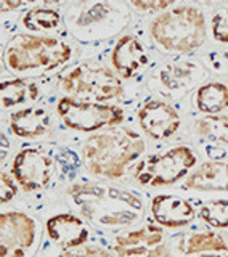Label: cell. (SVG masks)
Segmentation results:
<instances>
[{"label": "cell", "mask_w": 228, "mask_h": 257, "mask_svg": "<svg viewBox=\"0 0 228 257\" xmlns=\"http://www.w3.org/2000/svg\"><path fill=\"white\" fill-rule=\"evenodd\" d=\"M16 183L13 182V179L7 172H2V185H0V201L2 204H7L8 201H12L16 195Z\"/></svg>", "instance_id": "4316f807"}, {"label": "cell", "mask_w": 228, "mask_h": 257, "mask_svg": "<svg viewBox=\"0 0 228 257\" xmlns=\"http://www.w3.org/2000/svg\"><path fill=\"white\" fill-rule=\"evenodd\" d=\"M150 58L142 42L134 36H124L118 40L111 53V64L124 79H132L145 69Z\"/></svg>", "instance_id": "5bb4252c"}, {"label": "cell", "mask_w": 228, "mask_h": 257, "mask_svg": "<svg viewBox=\"0 0 228 257\" xmlns=\"http://www.w3.org/2000/svg\"><path fill=\"white\" fill-rule=\"evenodd\" d=\"M72 58V47L58 37L18 34L4 48V61L13 72L53 71Z\"/></svg>", "instance_id": "3957f363"}, {"label": "cell", "mask_w": 228, "mask_h": 257, "mask_svg": "<svg viewBox=\"0 0 228 257\" xmlns=\"http://www.w3.org/2000/svg\"><path fill=\"white\" fill-rule=\"evenodd\" d=\"M39 238V225L28 214L10 211L0 215V257H32Z\"/></svg>", "instance_id": "9c48e42d"}, {"label": "cell", "mask_w": 228, "mask_h": 257, "mask_svg": "<svg viewBox=\"0 0 228 257\" xmlns=\"http://www.w3.org/2000/svg\"><path fill=\"white\" fill-rule=\"evenodd\" d=\"M21 5H23L21 2H2V12L15 10V8H20Z\"/></svg>", "instance_id": "f1b7e54d"}, {"label": "cell", "mask_w": 228, "mask_h": 257, "mask_svg": "<svg viewBox=\"0 0 228 257\" xmlns=\"http://www.w3.org/2000/svg\"><path fill=\"white\" fill-rule=\"evenodd\" d=\"M161 82L170 92H183L196 77L194 64H169L161 71Z\"/></svg>", "instance_id": "ffe728a7"}, {"label": "cell", "mask_w": 228, "mask_h": 257, "mask_svg": "<svg viewBox=\"0 0 228 257\" xmlns=\"http://www.w3.org/2000/svg\"><path fill=\"white\" fill-rule=\"evenodd\" d=\"M143 151L145 142L140 135L118 127L90 137L82 148V156L88 172L103 179H119Z\"/></svg>", "instance_id": "7a4b0ae2"}, {"label": "cell", "mask_w": 228, "mask_h": 257, "mask_svg": "<svg viewBox=\"0 0 228 257\" xmlns=\"http://www.w3.org/2000/svg\"><path fill=\"white\" fill-rule=\"evenodd\" d=\"M61 90L79 98H92L96 101H108L118 98L124 92L121 79L101 64L84 63L71 69L61 79Z\"/></svg>", "instance_id": "8992f818"}, {"label": "cell", "mask_w": 228, "mask_h": 257, "mask_svg": "<svg viewBox=\"0 0 228 257\" xmlns=\"http://www.w3.org/2000/svg\"><path fill=\"white\" fill-rule=\"evenodd\" d=\"M196 132L210 142L228 145V116H207L196 120Z\"/></svg>", "instance_id": "603a6c76"}, {"label": "cell", "mask_w": 228, "mask_h": 257, "mask_svg": "<svg viewBox=\"0 0 228 257\" xmlns=\"http://www.w3.org/2000/svg\"><path fill=\"white\" fill-rule=\"evenodd\" d=\"M138 122L151 139L166 140L180 127V114L170 104L161 100H151L138 111Z\"/></svg>", "instance_id": "7c38bea8"}, {"label": "cell", "mask_w": 228, "mask_h": 257, "mask_svg": "<svg viewBox=\"0 0 228 257\" xmlns=\"http://www.w3.org/2000/svg\"><path fill=\"white\" fill-rule=\"evenodd\" d=\"M151 36L166 52L191 53L204 44V15L194 7L170 8L151 23Z\"/></svg>", "instance_id": "277c9868"}, {"label": "cell", "mask_w": 228, "mask_h": 257, "mask_svg": "<svg viewBox=\"0 0 228 257\" xmlns=\"http://www.w3.org/2000/svg\"><path fill=\"white\" fill-rule=\"evenodd\" d=\"M60 13L52 8L36 7L23 18V26L29 31H52L60 24Z\"/></svg>", "instance_id": "7402d4cb"}, {"label": "cell", "mask_w": 228, "mask_h": 257, "mask_svg": "<svg viewBox=\"0 0 228 257\" xmlns=\"http://www.w3.org/2000/svg\"><path fill=\"white\" fill-rule=\"evenodd\" d=\"M129 15L119 4L92 2L76 4L69 8L68 26L80 40H103L126 26Z\"/></svg>", "instance_id": "5b68a950"}, {"label": "cell", "mask_w": 228, "mask_h": 257, "mask_svg": "<svg viewBox=\"0 0 228 257\" xmlns=\"http://www.w3.org/2000/svg\"><path fill=\"white\" fill-rule=\"evenodd\" d=\"M112 251L118 257H172L164 231L154 225L119 233L112 239Z\"/></svg>", "instance_id": "8fae6325"}, {"label": "cell", "mask_w": 228, "mask_h": 257, "mask_svg": "<svg viewBox=\"0 0 228 257\" xmlns=\"http://www.w3.org/2000/svg\"><path fill=\"white\" fill-rule=\"evenodd\" d=\"M212 34L218 42L228 44V8L218 10L212 16Z\"/></svg>", "instance_id": "d4e9b609"}, {"label": "cell", "mask_w": 228, "mask_h": 257, "mask_svg": "<svg viewBox=\"0 0 228 257\" xmlns=\"http://www.w3.org/2000/svg\"><path fill=\"white\" fill-rule=\"evenodd\" d=\"M12 174L24 191L47 188L55 175V159L40 148H24L15 156Z\"/></svg>", "instance_id": "30bf717a"}, {"label": "cell", "mask_w": 228, "mask_h": 257, "mask_svg": "<svg viewBox=\"0 0 228 257\" xmlns=\"http://www.w3.org/2000/svg\"><path fill=\"white\" fill-rule=\"evenodd\" d=\"M194 164L196 155L182 145L140 161L135 167V179L146 187H164L183 179Z\"/></svg>", "instance_id": "52a82bcc"}, {"label": "cell", "mask_w": 228, "mask_h": 257, "mask_svg": "<svg viewBox=\"0 0 228 257\" xmlns=\"http://www.w3.org/2000/svg\"><path fill=\"white\" fill-rule=\"evenodd\" d=\"M185 187L196 191H228V164L207 161L188 175Z\"/></svg>", "instance_id": "e0dca14e"}, {"label": "cell", "mask_w": 228, "mask_h": 257, "mask_svg": "<svg viewBox=\"0 0 228 257\" xmlns=\"http://www.w3.org/2000/svg\"><path fill=\"white\" fill-rule=\"evenodd\" d=\"M194 103L201 112L215 116L228 108V85L222 82H209L201 85L194 95Z\"/></svg>", "instance_id": "d6986e66"}, {"label": "cell", "mask_w": 228, "mask_h": 257, "mask_svg": "<svg viewBox=\"0 0 228 257\" xmlns=\"http://www.w3.org/2000/svg\"><path fill=\"white\" fill-rule=\"evenodd\" d=\"M132 5L143 12H164L166 8L172 5V2L170 0H166V2H132Z\"/></svg>", "instance_id": "83f0119b"}, {"label": "cell", "mask_w": 228, "mask_h": 257, "mask_svg": "<svg viewBox=\"0 0 228 257\" xmlns=\"http://www.w3.org/2000/svg\"><path fill=\"white\" fill-rule=\"evenodd\" d=\"M226 252H204V254H196L193 257H225Z\"/></svg>", "instance_id": "f546056e"}, {"label": "cell", "mask_w": 228, "mask_h": 257, "mask_svg": "<svg viewBox=\"0 0 228 257\" xmlns=\"http://www.w3.org/2000/svg\"><path fill=\"white\" fill-rule=\"evenodd\" d=\"M58 114L72 131L93 132L106 125H116L124 120V111L114 104H100L93 101H77L64 96L56 104Z\"/></svg>", "instance_id": "ba28073f"}, {"label": "cell", "mask_w": 228, "mask_h": 257, "mask_svg": "<svg viewBox=\"0 0 228 257\" xmlns=\"http://www.w3.org/2000/svg\"><path fill=\"white\" fill-rule=\"evenodd\" d=\"M153 219L162 227L182 228L190 225L196 214L186 199L175 195H158L151 201Z\"/></svg>", "instance_id": "9a60e30c"}, {"label": "cell", "mask_w": 228, "mask_h": 257, "mask_svg": "<svg viewBox=\"0 0 228 257\" xmlns=\"http://www.w3.org/2000/svg\"><path fill=\"white\" fill-rule=\"evenodd\" d=\"M69 196L77 211L96 227H129L143 215V201L135 193L108 183H74Z\"/></svg>", "instance_id": "6da1fadb"}, {"label": "cell", "mask_w": 228, "mask_h": 257, "mask_svg": "<svg viewBox=\"0 0 228 257\" xmlns=\"http://www.w3.org/2000/svg\"><path fill=\"white\" fill-rule=\"evenodd\" d=\"M199 217L214 228L228 227V199L210 201L199 211Z\"/></svg>", "instance_id": "cb8c5ba5"}, {"label": "cell", "mask_w": 228, "mask_h": 257, "mask_svg": "<svg viewBox=\"0 0 228 257\" xmlns=\"http://www.w3.org/2000/svg\"><path fill=\"white\" fill-rule=\"evenodd\" d=\"M178 251L185 255L204 252H228L225 239L214 231H193L178 241Z\"/></svg>", "instance_id": "ac0fdd59"}, {"label": "cell", "mask_w": 228, "mask_h": 257, "mask_svg": "<svg viewBox=\"0 0 228 257\" xmlns=\"http://www.w3.org/2000/svg\"><path fill=\"white\" fill-rule=\"evenodd\" d=\"M50 112L42 106H28L12 114L10 128L21 139H36L50 131Z\"/></svg>", "instance_id": "2e32d148"}, {"label": "cell", "mask_w": 228, "mask_h": 257, "mask_svg": "<svg viewBox=\"0 0 228 257\" xmlns=\"http://www.w3.org/2000/svg\"><path fill=\"white\" fill-rule=\"evenodd\" d=\"M47 235L55 244L69 249L80 247L90 236L88 225L72 214H58L47 220Z\"/></svg>", "instance_id": "4fadbf2b"}, {"label": "cell", "mask_w": 228, "mask_h": 257, "mask_svg": "<svg viewBox=\"0 0 228 257\" xmlns=\"http://www.w3.org/2000/svg\"><path fill=\"white\" fill-rule=\"evenodd\" d=\"M37 96V87L28 79H12L2 82V103L5 108L26 103Z\"/></svg>", "instance_id": "44dd1931"}, {"label": "cell", "mask_w": 228, "mask_h": 257, "mask_svg": "<svg viewBox=\"0 0 228 257\" xmlns=\"http://www.w3.org/2000/svg\"><path fill=\"white\" fill-rule=\"evenodd\" d=\"M58 257H112L106 249H103L100 246H80L76 249H69V251H64Z\"/></svg>", "instance_id": "484cf974"}]
</instances>
